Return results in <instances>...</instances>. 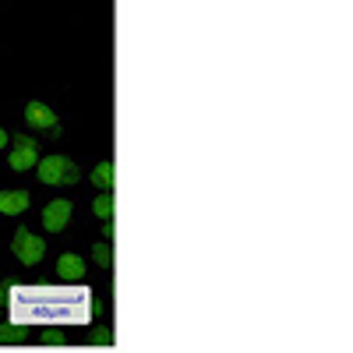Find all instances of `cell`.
<instances>
[{
  "label": "cell",
  "mask_w": 353,
  "mask_h": 353,
  "mask_svg": "<svg viewBox=\"0 0 353 353\" xmlns=\"http://www.w3.org/2000/svg\"><path fill=\"white\" fill-rule=\"evenodd\" d=\"M88 290H46V286H8V311L14 325L28 321H71V304H88ZM81 321V318H78Z\"/></svg>",
  "instance_id": "1"
},
{
  "label": "cell",
  "mask_w": 353,
  "mask_h": 353,
  "mask_svg": "<svg viewBox=\"0 0 353 353\" xmlns=\"http://www.w3.org/2000/svg\"><path fill=\"white\" fill-rule=\"evenodd\" d=\"M36 173H39V181L46 188H71V184H78V176H81V170L68 156H39Z\"/></svg>",
  "instance_id": "2"
},
{
  "label": "cell",
  "mask_w": 353,
  "mask_h": 353,
  "mask_svg": "<svg viewBox=\"0 0 353 353\" xmlns=\"http://www.w3.org/2000/svg\"><path fill=\"white\" fill-rule=\"evenodd\" d=\"M11 254L25 265V269H32V265H39L46 258V241L39 237V233H32L28 226H18L14 241H11Z\"/></svg>",
  "instance_id": "3"
},
{
  "label": "cell",
  "mask_w": 353,
  "mask_h": 353,
  "mask_svg": "<svg viewBox=\"0 0 353 353\" xmlns=\"http://www.w3.org/2000/svg\"><path fill=\"white\" fill-rule=\"evenodd\" d=\"M8 166L14 170V173H25V170H36V163H39V145H36V138H28V134H14L11 138V145H8Z\"/></svg>",
  "instance_id": "4"
},
{
  "label": "cell",
  "mask_w": 353,
  "mask_h": 353,
  "mask_svg": "<svg viewBox=\"0 0 353 353\" xmlns=\"http://www.w3.org/2000/svg\"><path fill=\"white\" fill-rule=\"evenodd\" d=\"M25 124L36 128V131L46 134V138H57V134H61V121H57V113H53L46 103H39V99H32V103L25 106Z\"/></svg>",
  "instance_id": "5"
},
{
  "label": "cell",
  "mask_w": 353,
  "mask_h": 353,
  "mask_svg": "<svg viewBox=\"0 0 353 353\" xmlns=\"http://www.w3.org/2000/svg\"><path fill=\"white\" fill-rule=\"evenodd\" d=\"M71 212H74V205L68 198H53L46 209H43V226L46 233H64L68 223H71Z\"/></svg>",
  "instance_id": "6"
},
{
  "label": "cell",
  "mask_w": 353,
  "mask_h": 353,
  "mask_svg": "<svg viewBox=\"0 0 353 353\" xmlns=\"http://www.w3.org/2000/svg\"><path fill=\"white\" fill-rule=\"evenodd\" d=\"M57 276H61V283H81L88 276V265L81 254H61L57 258Z\"/></svg>",
  "instance_id": "7"
},
{
  "label": "cell",
  "mask_w": 353,
  "mask_h": 353,
  "mask_svg": "<svg viewBox=\"0 0 353 353\" xmlns=\"http://www.w3.org/2000/svg\"><path fill=\"white\" fill-rule=\"evenodd\" d=\"M32 205V194L14 188V191H0V216H21Z\"/></svg>",
  "instance_id": "8"
},
{
  "label": "cell",
  "mask_w": 353,
  "mask_h": 353,
  "mask_svg": "<svg viewBox=\"0 0 353 353\" xmlns=\"http://www.w3.org/2000/svg\"><path fill=\"white\" fill-rule=\"evenodd\" d=\"M113 181H117V166H113V159H103L92 170V184H96V191H113Z\"/></svg>",
  "instance_id": "9"
},
{
  "label": "cell",
  "mask_w": 353,
  "mask_h": 353,
  "mask_svg": "<svg viewBox=\"0 0 353 353\" xmlns=\"http://www.w3.org/2000/svg\"><path fill=\"white\" fill-rule=\"evenodd\" d=\"M92 212H96V219L113 223V194L110 191H99V198L92 201Z\"/></svg>",
  "instance_id": "10"
},
{
  "label": "cell",
  "mask_w": 353,
  "mask_h": 353,
  "mask_svg": "<svg viewBox=\"0 0 353 353\" xmlns=\"http://www.w3.org/2000/svg\"><path fill=\"white\" fill-rule=\"evenodd\" d=\"M92 258H96L99 269H110V265H113V248H110V241H96V244H92Z\"/></svg>",
  "instance_id": "11"
},
{
  "label": "cell",
  "mask_w": 353,
  "mask_h": 353,
  "mask_svg": "<svg viewBox=\"0 0 353 353\" xmlns=\"http://www.w3.org/2000/svg\"><path fill=\"white\" fill-rule=\"evenodd\" d=\"M28 339V329L25 325H0V343H25Z\"/></svg>",
  "instance_id": "12"
},
{
  "label": "cell",
  "mask_w": 353,
  "mask_h": 353,
  "mask_svg": "<svg viewBox=\"0 0 353 353\" xmlns=\"http://www.w3.org/2000/svg\"><path fill=\"white\" fill-rule=\"evenodd\" d=\"M88 339H92V343H110L113 332H110V329H92V336H88Z\"/></svg>",
  "instance_id": "13"
},
{
  "label": "cell",
  "mask_w": 353,
  "mask_h": 353,
  "mask_svg": "<svg viewBox=\"0 0 353 353\" xmlns=\"http://www.w3.org/2000/svg\"><path fill=\"white\" fill-rule=\"evenodd\" d=\"M68 336L64 332H57V329H50V332H43V343H64Z\"/></svg>",
  "instance_id": "14"
},
{
  "label": "cell",
  "mask_w": 353,
  "mask_h": 353,
  "mask_svg": "<svg viewBox=\"0 0 353 353\" xmlns=\"http://www.w3.org/2000/svg\"><path fill=\"white\" fill-rule=\"evenodd\" d=\"M8 145H11V134H8L4 128H0V152H4V149H8Z\"/></svg>",
  "instance_id": "15"
},
{
  "label": "cell",
  "mask_w": 353,
  "mask_h": 353,
  "mask_svg": "<svg viewBox=\"0 0 353 353\" xmlns=\"http://www.w3.org/2000/svg\"><path fill=\"white\" fill-rule=\"evenodd\" d=\"M4 304H8V286H0V311H4Z\"/></svg>",
  "instance_id": "16"
}]
</instances>
